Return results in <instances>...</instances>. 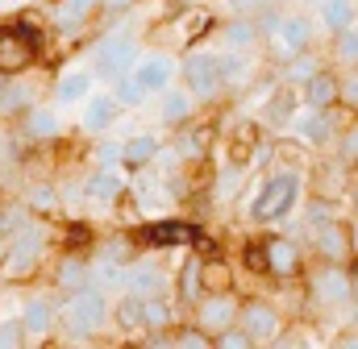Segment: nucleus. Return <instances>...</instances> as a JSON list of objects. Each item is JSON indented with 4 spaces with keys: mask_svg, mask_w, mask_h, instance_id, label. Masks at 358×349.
<instances>
[{
    "mask_svg": "<svg viewBox=\"0 0 358 349\" xmlns=\"http://www.w3.org/2000/svg\"><path fill=\"white\" fill-rule=\"evenodd\" d=\"M308 42H313V25H308L304 17H283V21H275V29H271V54H275L279 63H287V59H296L300 50H308Z\"/></svg>",
    "mask_w": 358,
    "mask_h": 349,
    "instance_id": "nucleus-4",
    "label": "nucleus"
},
{
    "mask_svg": "<svg viewBox=\"0 0 358 349\" xmlns=\"http://www.w3.org/2000/svg\"><path fill=\"white\" fill-rule=\"evenodd\" d=\"M259 4H275V0H259Z\"/></svg>",
    "mask_w": 358,
    "mask_h": 349,
    "instance_id": "nucleus-53",
    "label": "nucleus"
},
{
    "mask_svg": "<svg viewBox=\"0 0 358 349\" xmlns=\"http://www.w3.org/2000/svg\"><path fill=\"white\" fill-rule=\"evenodd\" d=\"M142 325H146V329H163V325H171V304L159 299V295H146V299H142Z\"/></svg>",
    "mask_w": 358,
    "mask_h": 349,
    "instance_id": "nucleus-25",
    "label": "nucleus"
},
{
    "mask_svg": "<svg viewBox=\"0 0 358 349\" xmlns=\"http://www.w3.org/2000/svg\"><path fill=\"white\" fill-rule=\"evenodd\" d=\"M171 80H176V63H171L167 54H150V59L138 54V63H134V84L142 87V96H150V91H167Z\"/></svg>",
    "mask_w": 358,
    "mask_h": 349,
    "instance_id": "nucleus-8",
    "label": "nucleus"
},
{
    "mask_svg": "<svg viewBox=\"0 0 358 349\" xmlns=\"http://www.w3.org/2000/svg\"><path fill=\"white\" fill-rule=\"evenodd\" d=\"M0 154H4V138H0Z\"/></svg>",
    "mask_w": 358,
    "mask_h": 349,
    "instance_id": "nucleus-51",
    "label": "nucleus"
},
{
    "mask_svg": "<svg viewBox=\"0 0 358 349\" xmlns=\"http://www.w3.org/2000/svg\"><path fill=\"white\" fill-rule=\"evenodd\" d=\"M38 258H42V229H21L13 250H4L0 270H4V279H25L38 266Z\"/></svg>",
    "mask_w": 358,
    "mask_h": 349,
    "instance_id": "nucleus-5",
    "label": "nucleus"
},
{
    "mask_svg": "<svg viewBox=\"0 0 358 349\" xmlns=\"http://www.w3.org/2000/svg\"><path fill=\"white\" fill-rule=\"evenodd\" d=\"M334 100H338V84H334L329 75L317 71V75L304 80V104H308V108H329Z\"/></svg>",
    "mask_w": 358,
    "mask_h": 349,
    "instance_id": "nucleus-18",
    "label": "nucleus"
},
{
    "mask_svg": "<svg viewBox=\"0 0 358 349\" xmlns=\"http://www.w3.org/2000/svg\"><path fill=\"white\" fill-rule=\"evenodd\" d=\"M88 87H92L88 71H67V75L59 80V100H63V104H80V100H88Z\"/></svg>",
    "mask_w": 358,
    "mask_h": 349,
    "instance_id": "nucleus-22",
    "label": "nucleus"
},
{
    "mask_svg": "<svg viewBox=\"0 0 358 349\" xmlns=\"http://www.w3.org/2000/svg\"><path fill=\"white\" fill-rule=\"evenodd\" d=\"M21 337H25V325H17V320H4L0 325V349L21 346Z\"/></svg>",
    "mask_w": 358,
    "mask_h": 349,
    "instance_id": "nucleus-41",
    "label": "nucleus"
},
{
    "mask_svg": "<svg viewBox=\"0 0 358 349\" xmlns=\"http://www.w3.org/2000/svg\"><path fill=\"white\" fill-rule=\"evenodd\" d=\"M292 108H296V96L292 91H275L267 100V121L271 125H287L292 121Z\"/></svg>",
    "mask_w": 358,
    "mask_h": 349,
    "instance_id": "nucleus-28",
    "label": "nucleus"
},
{
    "mask_svg": "<svg viewBox=\"0 0 358 349\" xmlns=\"http://www.w3.org/2000/svg\"><path fill=\"white\" fill-rule=\"evenodd\" d=\"M84 274H88V270H84V262H80V258H63V266H59V279H63L67 287L84 283Z\"/></svg>",
    "mask_w": 358,
    "mask_h": 349,
    "instance_id": "nucleus-40",
    "label": "nucleus"
},
{
    "mask_svg": "<svg viewBox=\"0 0 358 349\" xmlns=\"http://www.w3.org/2000/svg\"><path fill=\"white\" fill-rule=\"evenodd\" d=\"M304 4H313V0H304Z\"/></svg>",
    "mask_w": 358,
    "mask_h": 349,
    "instance_id": "nucleus-55",
    "label": "nucleus"
},
{
    "mask_svg": "<svg viewBox=\"0 0 358 349\" xmlns=\"http://www.w3.org/2000/svg\"><path fill=\"white\" fill-rule=\"evenodd\" d=\"M38 54V34L29 25H13V29H0V75H13V71H25Z\"/></svg>",
    "mask_w": 358,
    "mask_h": 349,
    "instance_id": "nucleus-3",
    "label": "nucleus"
},
{
    "mask_svg": "<svg viewBox=\"0 0 358 349\" xmlns=\"http://www.w3.org/2000/svg\"><path fill=\"white\" fill-rule=\"evenodd\" d=\"M121 187H125V179L113 171V167H104V171H96L84 183V200H92V204H113L121 195Z\"/></svg>",
    "mask_w": 358,
    "mask_h": 349,
    "instance_id": "nucleus-12",
    "label": "nucleus"
},
{
    "mask_svg": "<svg viewBox=\"0 0 358 349\" xmlns=\"http://www.w3.org/2000/svg\"><path fill=\"white\" fill-rule=\"evenodd\" d=\"M338 96H346V104H355L358 108V75L355 80H346V87H338Z\"/></svg>",
    "mask_w": 358,
    "mask_h": 349,
    "instance_id": "nucleus-44",
    "label": "nucleus"
},
{
    "mask_svg": "<svg viewBox=\"0 0 358 349\" xmlns=\"http://www.w3.org/2000/svg\"><path fill=\"white\" fill-rule=\"evenodd\" d=\"M313 229H317V250H321L329 262H338L342 254H346V246H350V242H346V229H342V225L321 221V225H313Z\"/></svg>",
    "mask_w": 358,
    "mask_h": 349,
    "instance_id": "nucleus-16",
    "label": "nucleus"
},
{
    "mask_svg": "<svg viewBox=\"0 0 358 349\" xmlns=\"http://www.w3.org/2000/svg\"><path fill=\"white\" fill-rule=\"evenodd\" d=\"M183 80H187V91L192 96H200V100H208V96H217L221 91V63L213 59V54H187V63H183Z\"/></svg>",
    "mask_w": 358,
    "mask_h": 349,
    "instance_id": "nucleus-7",
    "label": "nucleus"
},
{
    "mask_svg": "<svg viewBox=\"0 0 358 349\" xmlns=\"http://www.w3.org/2000/svg\"><path fill=\"white\" fill-rule=\"evenodd\" d=\"M100 158H104V163H113V158H121V150H117V146H104V150H100Z\"/></svg>",
    "mask_w": 358,
    "mask_h": 349,
    "instance_id": "nucleus-48",
    "label": "nucleus"
},
{
    "mask_svg": "<svg viewBox=\"0 0 358 349\" xmlns=\"http://www.w3.org/2000/svg\"><path fill=\"white\" fill-rule=\"evenodd\" d=\"M55 316H59V312H55V304H50V299H29V304H25V320H21V325H25L29 333H50Z\"/></svg>",
    "mask_w": 358,
    "mask_h": 349,
    "instance_id": "nucleus-19",
    "label": "nucleus"
},
{
    "mask_svg": "<svg viewBox=\"0 0 358 349\" xmlns=\"http://www.w3.org/2000/svg\"><path fill=\"white\" fill-rule=\"evenodd\" d=\"M242 320H246V333L259 337V341L279 333V316H275L271 304H246V308H242Z\"/></svg>",
    "mask_w": 358,
    "mask_h": 349,
    "instance_id": "nucleus-14",
    "label": "nucleus"
},
{
    "mask_svg": "<svg viewBox=\"0 0 358 349\" xmlns=\"http://www.w3.org/2000/svg\"><path fill=\"white\" fill-rule=\"evenodd\" d=\"M117 100L113 96H92L88 100V108H84V129L88 133H100V129H108L113 125V117H117Z\"/></svg>",
    "mask_w": 358,
    "mask_h": 349,
    "instance_id": "nucleus-17",
    "label": "nucleus"
},
{
    "mask_svg": "<svg viewBox=\"0 0 358 349\" xmlns=\"http://www.w3.org/2000/svg\"><path fill=\"white\" fill-rule=\"evenodd\" d=\"M350 295H355V291H350V274H346V270L329 266V270L313 274V299H317V304H346Z\"/></svg>",
    "mask_w": 358,
    "mask_h": 349,
    "instance_id": "nucleus-9",
    "label": "nucleus"
},
{
    "mask_svg": "<svg viewBox=\"0 0 358 349\" xmlns=\"http://www.w3.org/2000/svg\"><path fill=\"white\" fill-rule=\"evenodd\" d=\"M255 4H259V0H229V8H238V13H250Z\"/></svg>",
    "mask_w": 358,
    "mask_h": 349,
    "instance_id": "nucleus-47",
    "label": "nucleus"
},
{
    "mask_svg": "<svg viewBox=\"0 0 358 349\" xmlns=\"http://www.w3.org/2000/svg\"><path fill=\"white\" fill-rule=\"evenodd\" d=\"M287 63H292V67H287V80H292V84H304L308 75H317V63H313L304 50H300L296 59H287Z\"/></svg>",
    "mask_w": 358,
    "mask_h": 349,
    "instance_id": "nucleus-32",
    "label": "nucleus"
},
{
    "mask_svg": "<svg viewBox=\"0 0 358 349\" xmlns=\"http://www.w3.org/2000/svg\"><path fill=\"white\" fill-rule=\"evenodd\" d=\"M138 54H142V50H138L134 38H108V42L96 50V71H100L104 80H121V75L134 71Z\"/></svg>",
    "mask_w": 358,
    "mask_h": 349,
    "instance_id": "nucleus-6",
    "label": "nucleus"
},
{
    "mask_svg": "<svg viewBox=\"0 0 358 349\" xmlns=\"http://www.w3.org/2000/svg\"><path fill=\"white\" fill-rule=\"evenodd\" d=\"M96 4H100V0H63V4L55 8V21H59L63 29H76V25H80V21L88 17Z\"/></svg>",
    "mask_w": 358,
    "mask_h": 349,
    "instance_id": "nucleus-23",
    "label": "nucleus"
},
{
    "mask_svg": "<svg viewBox=\"0 0 358 349\" xmlns=\"http://www.w3.org/2000/svg\"><path fill=\"white\" fill-rule=\"evenodd\" d=\"M117 320H121L125 329H138V325H142V295H134V299H125V304L117 308Z\"/></svg>",
    "mask_w": 358,
    "mask_h": 349,
    "instance_id": "nucleus-34",
    "label": "nucleus"
},
{
    "mask_svg": "<svg viewBox=\"0 0 358 349\" xmlns=\"http://www.w3.org/2000/svg\"><path fill=\"white\" fill-rule=\"evenodd\" d=\"M350 250H355V254H358V225H355V229H350Z\"/></svg>",
    "mask_w": 358,
    "mask_h": 349,
    "instance_id": "nucleus-50",
    "label": "nucleus"
},
{
    "mask_svg": "<svg viewBox=\"0 0 358 349\" xmlns=\"http://www.w3.org/2000/svg\"><path fill=\"white\" fill-rule=\"evenodd\" d=\"M263 266H267V274L292 279V274L300 270V250H296L292 242H283V237H275V242H263Z\"/></svg>",
    "mask_w": 358,
    "mask_h": 349,
    "instance_id": "nucleus-10",
    "label": "nucleus"
},
{
    "mask_svg": "<svg viewBox=\"0 0 358 349\" xmlns=\"http://www.w3.org/2000/svg\"><path fill=\"white\" fill-rule=\"evenodd\" d=\"M179 154H183V158H196V154H204V133H187V138L179 142Z\"/></svg>",
    "mask_w": 358,
    "mask_h": 349,
    "instance_id": "nucleus-43",
    "label": "nucleus"
},
{
    "mask_svg": "<svg viewBox=\"0 0 358 349\" xmlns=\"http://www.w3.org/2000/svg\"><path fill=\"white\" fill-rule=\"evenodd\" d=\"M29 96H34V91H29V87H8V91H4V87H0V108H4V112H13V108H25V104H29Z\"/></svg>",
    "mask_w": 358,
    "mask_h": 349,
    "instance_id": "nucleus-35",
    "label": "nucleus"
},
{
    "mask_svg": "<svg viewBox=\"0 0 358 349\" xmlns=\"http://www.w3.org/2000/svg\"><path fill=\"white\" fill-rule=\"evenodd\" d=\"M0 258H4V242H0Z\"/></svg>",
    "mask_w": 358,
    "mask_h": 349,
    "instance_id": "nucleus-52",
    "label": "nucleus"
},
{
    "mask_svg": "<svg viewBox=\"0 0 358 349\" xmlns=\"http://www.w3.org/2000/svg\"><path fill=\"white\" fill-rule=\"evenodd\" d=\"M63 320H67V333H71V337H88V333H96V329L108 320V304H104V295H100V291L80 287V291L67 299Z\"/></svg>",
    "mask_w": 358,
    "mask_h": 349,
    "instance_id": "nucleus-2",
    "label": "nucleus"
},
{
    "mask_svg": "<svg viewBox=\"0 0 358 349\" xmlns=\"http://www.w3.org/2000/svg\"><path fill=\"white\" fill-rule=\"evenodd\" d=\"M338 54H342L346 63H358V25H346V29H342V46H338Z\"/></svg>",
    "mask_w": 358,
    "mask_h": 349,
    "instance_id": "nucleus-39",
    "label": "nucleus"
},
{
    "mask_svg": "<svg viewBox=\"0 0 358 349\" xmlns=\"http://www.w3.org/2000/svg\"><path fill=\"white\" fill-rule=\"evenodd\" d=\"M246 262H250L259 274H267V266H263V250H250V254H246Z\"/></svg>",
    "mask_w": 358,
    "mask_h": 349,
    "instance_id": "nucleus-46",
    "label": "nucleus"
},
{
    "mask_svg": "<svg viewBox=\"0 0 358 349\" xmlns=\"http://www.w3.org/2000/svg\"><path fill=\"white\" fill-rule=\"evenodd\" d=\"M159 154V142L146 133V138H129L125 146H121V163H129V167H146L150 158Z\"/></svg>",
    "mask_w": 358,
    "mask_h": 349,
    "instance_id": "nucleus-21",
    "label": "nucleus"
},
{
    "mask_svg": "<svg viewBox=\"0 0 358 349\" xmlns=\"http://www.w3.org/2000/svg\"><path fill=\"white\" fill-rule=\"evenodd\" d=\"M0 87H4V80H0Z\"/></svg>",
    "mask_w": 358,
    "mask_h": 349,
    "instance_id": "nucleus-56",
    "label": "nucleus"
},
{
    "mask_svg": "<svg viewBox=\"0 0 358 349\" xmlns=\"http://www.w3.org/2000/svg\"><path fill=\"white\" fill-rule=\"evenodd\" d=\"M225 38H229V46H234V50H242V46H250V42H255V25H246V21H234Z\"/></svg>",
    "mask_w": 358,
    "mask_h": 349,
    "instance_id": "nucleus-37",
    "label": "nucleus"
},
{
    "mask_svg": "<svg viewBox=\"0 0 358 349\" xmlns=\"http://www.w3.org/2000/svg\"><path fill=\"white\" fill-rule=\"evenodd\" d=\"M142 242L146 246H187V242H196V229H187L179 221H163V225H146Z\"/></svg>",
    "mask_w": 358,
    "mask_h": 349,
    "instance_id": "nucleus-13",
    "label": "nucleus"
},
{
    "mask_svg": "<svg viewBox=\"0 0 358 349\" xmlns=\"http://www.w3.org/2000/svg\"><path fill=\"white\" fill-rule=\"evenodd\" d=\"M108 8H125V4H134V0H104Z\"/></svg>",
    "mask_w": 358,
    "mask_h": 349,
    "instance_id": "nucleus-49",
    "label": "nucleus"
},
{
    "mask_svg": "<svg viewBox=\"0 0 358 349\" xmlns=\"http://www.w3.org/2000/svg\"><path fill=\"white\" fill-rule=\"evenodd\" d=\"M113 84H117V91H113V100H117V104H138V100H142V87L134 84V80H125V75H121V80H113Z\"/></svg>",
    "mask_w": 358,
    "mask_h": 349,
    "instance_id": "nucleus-36",
    "label": "nucleus"
},
{
    "mask_svg": "<svg viewBox=\"0 0 358 349\" xmlns=\"http://www.w3.org/2000/svg\"><path fill=\"white\" fill-rule=\"evenodd\" d=\"M192 117V96L187 91H167V100H163V121L167 125H179V121H187Z\"/></svg>",
    "mask_w": 358,
    "mask_h": 349,
    "instance_id": "nucleus-26",
    "label": "nucleus"
},
{
    "mask_svg": "<svg viewBox=\"0 0 358 349\" xmlns=\"http://www.w3.org/2000/svg\"><path fill=\"white\" fill-rule=\"evenodd\" d=\"M221 63V80H246L250 75V63L234 50V54H225V59H217Z\"/></svg>",
    "mask_w": 358,
    "mask_h": 349,
    "instance_id": "nucleus-30",
    "label": "nucleus"
},
{
    "mask_svg": "<svg viewBox=\"0 0 358 349\" xmlns=\"http://www.w3.org/2000/svg\"><path fill=\"white\" fill-rule=\"evenodd\" d=\"M342 150H346V158H358V129L346 138V142H342Z\"/></svg>",
    "mask_w": 358,
    "mask_h": 349,
    "instance_id": "nucleus-45",
    "label": "nucleus"
},
{
    "mask_svg": "<svg viewBox=\"0 0 358 349\" xmlns=\"http://www.w3.org/2000/svg\"><path fill=\"white\" fill-rule=\"evenodd\" d=\"M176 346L179 349H204V346H213V341H208V333H204V329H179Z\"/></svg>",
    "mask_w": 358,
    "mask_h": 349,
    "instance_id": "nucleus-38",
    "label": "nucleus"
},
{
    "mask_svg": "<svg viewBox=\"0 0 358 349\" xmlns=\"http://www.w3.org/2000/svg\"><path fill=\"white\" fill-rule=\"evenodd\" d=\"M29 129H34L38 138H55V133H59V121H55V112L34 108V112H29Z\"/></svg>",
    "mask_w": 358,
    "mask_h": 349,
    "instance_id": "nucleus-31",
    "label": "nucleus"
},
{
    "mask_svg": "<svg viewBox=\"0 0 358 349\" xmlns=\"http://www.w3.org/2000/svg\"><path fill=\"white\" fill-rule=\"evenodd\" d=\"M213 346H221V349H246V346H255V341H250V333H229V329H221V341H213Z\"/></svg>",
    "mask_w": 358,
    "mask_h": 349,
    "instance_id": "nucleus-42",
    "label": "nucleus"
},
{
    "mask_svg": "<svg viewBox=\"0 0 358 349\" xmlns=\"http://www.w3.org/2000/svg\"><path fill=\"white\" fill-rule=\"evenodd\" d=\"M234 320H238V304H234L225 291L200 304V329H204V333H221V329H229Z\"/></svg>",
    "mask_w": 358,
    "mask_h": 349,
    "instance_id": "nucleus-11",
    "label": "nucleus"
},
{
    "mask_svg": "<svg viewBox=\"0 0 358 349\" xmlns=\"http://www.w3.org/2000/svg\"><path fill=\"white\" fill-rule=\"evenodd\" d=\"M329 133H334V125H329L325 108H313V112L300 121V142H313V146H321V142H329Z\"/></svg>",
    "mask_w": 358,
    "mask_h": 349,
    "instance_id": "nucleus-20",
    "label": "nucleus"
},
{
    "mask_svg": "<svg viewBox=\"0 0 358 349\" xmlns=\"http://www.w3.org/2000/svg\"><path fill=\"white\" fill-rule=\"evenodd\" d=\"M321 21L329 25V29H346V25H355V4L350 0H325V8H321Z\"/></svg>",
    "mask_w": 358,
    "mask_h": 349,
    "instance_id": "nucleus-24",
    "label": "nucleus"
},
{
    "mask_svg": "<svg viewBox=\"0 0 358 349\" xmlns=\"http://www.w3.org/2000/svg\"><path fill=\"white\" fill-rule=\"evenodd\" d=\"M129 287H134V295H163V287H167V279H163V270L159 266H150V262H138L134 270H129Z\"/></svg>",
    "mask_w": 358,
    "mask_h": 349,
    "instance_id": "nucleus-15",
    "label": "nucleus"
},
{
    "mask_svg": "<svg viewBox=\"0 0 358 349\" xmlns=\"http://www.w3.org/2000/svg\"><path fill=\"white\" fill-rule=\"evenodd\" d=\"M29 208L34 212H55L59 208V191L55 187H34L29 191Z\"/></svg>",
    "mask_w": 358,
    "mask_h": 349,
    "instance_id": "nucleus-33",
    "label": "nucleus"
},
{
    "mask_svg": "<svg viewBox=\"0 0 358 349\" xmlns=\"http://www.w3.org/2000/svg\"><path fill=\"white\" fill-rule=\"evenodd\" d=\"M296 195H300V174H296V171L267 174V183H263V187H259V195L250 200V216H255L259 225L283 221V216L296 208Z\"/></svg>",
    "mask_w": 358,
    "mask_h": 349,
    "instance_id": "nucleus-1",
    "label": "nucleus"
},
{
    "mask_svg": "<svg viewBox=\"0 0 358 349\" xmlns=\"http://www.w3.org/2000/svg\"><path fill=\"white\" fill-rule=\"evenodd\" d=\"M355 208H358V191H355Z\"/></svg>",
    "mask_w": 358,
    "mask_h": 349,
    "instance_id": "nucleus-54",
    "label": "nucleus"
},
{
    "mask_svg": "<svg viewBox=\"0 0 358 349\" xmlns=\"http://www.w3.org/2000/svg\"><path fill=\"white\" fill-rule=\"evenodd\" d=\"M200 258H187L183 262V270H179V295L183 299H200Z\"/></svg>",
    "mask_w": 358,
    "mask_h": 349,
    "instance_id": "nucleus-27",
    "label": "nucleus"
},
{
    "mask_svg": "<svg viewBox=\"0 0 358 349\" xmlns=\"http://www.w3.org/2000/svg\"><path fill=\"white\" fill-rule=\"evenodd\" d=\"M200 283L213 287V291H225L229 287V270L221 262H200Z\"/></svg>",
    "mask_w": 358,
    "mask_h": 349,
    "instance_id": "nucleus-29",
    "label": "nucleus"
}]
</instances>
